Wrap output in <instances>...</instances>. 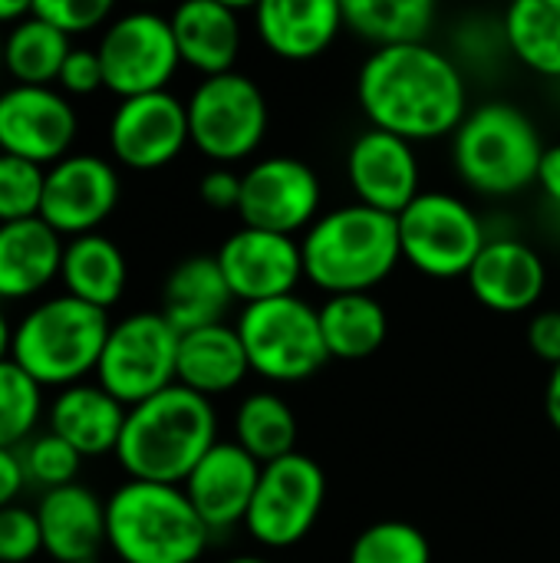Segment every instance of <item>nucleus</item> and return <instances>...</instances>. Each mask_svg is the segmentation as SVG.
<instances>
[{"mask_svg": "<svg viewBox=\"0 0 560 563\" xmlns=\"http://www.w3.org/2000/svg\"><path fill=\"white\" fill-rule=\"evenodd\" d=\"M188 142V106L168 89L122 99L109 119L112 158L135 172L172 165Z\"/></svg>", "mask_w": 560, "mask_h": 563, "instance_id": "obj_16", "label": "nucleus"}, {"mask_svg": "<svg viewBox=\"0 0 560 563\" xmlns=\"http://www.w3.org/2000/svg\"><path fill=\"white\" fill-rule=\"evenodd\" d=\"M215 257L231 287V297L244 307L294 297L304 277L300 241L257 228H238Z\"/></svg>", "mask_w": 560, "mask_h": 563, "instance_id": "obj_17", "label": "nucleus"}, {"mask_svg": "<svg viewBox=\"0 0 560 563\" xmlns=\"http://www.w3.org/2000/svg\"><path fill=\"white\" fill-rule=\"evenodd\" d=\"M215 445L218 412L211 399L175 383L129 409L116 459L132 482L185 485Z\"/></svg>", "mask_w": 560, "mask_h": 563, "instance_id": "obj_2", "label": "nucleus"}, {"mask_svg": "<svg viewBox=\"0 0 560 563\" xmlns=\"http://www.w3.org/2000/svg\"><path fill=\"white\" fill-rule=\"evenodd\" d=\"M254 30L261 43L290 63L317 59L343 30L340 0H261L254 7Z\"/></svg>", "mask_w": 560, "mask_h": 563, "instance_id": "obj_21", "label": "nucleus"}, {"mask_svg": "<svg viewBox=\"0 0 560 563\" xmlns=\"http://www.w3.org/2000/svg\"><path fill=\"white\" fill-rule=\"evenodd\" d=\"M261 468L238 442H218L185 478V495L198 518L208 525V531H228L234 525H244Z\"/></svg>", "mask_w": 560, "mask_h": 563, "instance_id": "obj_19", "label": "nucleus"}, {"mask_svg": "<svg viewBox=\"0 0 560 563\" xmlns=\"http://www.w3.org/2000/svg\"><path fill=\"white\" fill-rule=\"evenodd\" d=\"M505 40L521 66L560 79V0H518L505 13Z\"/></svg>", "mask_w": 560, "mask_h": 563, "instance_id": "obj_32", "label": "nucleus"}, {"mask_svg": "<svg viewBox=\"0 0 560 563\" xmlns=\"http://www.w3.org/2000/svg\"><path fill=\"white\" fill-rule=\"evenodd\" d=\"M198 191H201V201L211 211H238V205H241V175L218 165L201 178Z\"/></svg>", "mask_w": 560, "mask_h": 563, "instance_id": "obj_41", "label": "nucleus"}, {"mask_svg": "<svg viewBox=\"0 0 560 563\" xmlns=\"http://www.w3.org/2000/svg\"><path fill=\"white\" fill-rule=\"evenodd\" d=\"M43 185L46 168L13 155H0V224L40 218Z\"/></svg>", "mask_w": 560, "mask_h": 563, "instance_id": "obj_37", "label": "nucleus"}, {"mask_svg": "<svg viewBox=\"0 0 560 563\" xmlns=\"http://www.w3.org/2000/svg\"><path fill=\"white\" fill-rule=\"evenodd\" d=\"M528 346L538 360L560 366V310H541L528 323Z\"/></svg>", "mask_w": 560, "mask_h": 563, "instance_id": "obj_42", "label": "nucleus"}, {"mask_svg": "<svg viewBox=\"0 0 560 563\" xmlns=\"http://www.w3.org/2000/svg\"><path fill=\"white\" fill-rule=\"evenodd\" d=\"M96 53L102 63L106 89L119 99L165 92L175 69L182 66L172 20L149 10L116 16L102 30Z\"/></svg>", "mask_w": 560, "mask_h": 563, "instance_id": "obj_12", "label": "nucleus"}, {"mask_svg": "<svg viewBox=\"0 0 560 563\" xmlns=\"http://www.w3.org/2000/svg\"><path fill=\"white\" fill-rule=\"evenodd\" d=\"M129 409L112 399L99 383H79L69 389H59L50 402V432L59 435L69 449L79 452V459H102L116 455L122 426Z\"/></svg>", "mask_w": 560, "mask_h": 563, "instance_id": "obj_23", "label": "nucleus"}, {"mask_svg": "<svg viewBox=\"0 0 560 563\" xmlns=\"http://www.w3.org/2000/svg\"><path fill=\"white\" fill-rule=\"evenodd\" d=\"M59 92L63 96H89L96 89L106 86V76H102V63H99V53L96 49H73L59 69V79H56Z\"/></svg>", "mask_w": 560, "mask_h": 563, "instance_id": "obj_40", "label": "nucleus"}, {"mask_svg": "<svg viewBox=\"0 0 560 563\" xmlns=\"http://www.w3.org/2000/svg\"><path fill=\"white\" fill-rule=\"evenodd\" d=\"M175 46L185 66L208 76L234 73L241 53V20L224 0H188L172 16Z\"/></svg>", "mask_w": 560, "mask_h": 563, "instance_id": "obj_24", "label": "nucleus"}, {"mask_svg": "<svg viewBox=\"0 0 560 563\" xmlns=\"http://www.w3.org/2000/svg\"><path fill=\"white\" fill-rule=\"evenodd\" d=\"M43 416V386L13 360L0 363V449L20 452Z\"/></svg>", "mask_w": 560, "mask_h": 563, "instance_id": "obj_34", "label": "nucleus"}, {"mask_svg": "<svg viewBox=\"0 0 560 563\" xmlns=\"http://www.w3.org/2000/svg\"><path fill=\"white\" fill-rule=\"evenodd\" d=\"M0 66H3V36H0Z\"/></svg>", "mask_w": 560, "mask_h": 563, "instance_id": "obj_49", "label": "nucleus"}, {"mask_svg": "<svg viewBox=\"0 0 560 563\" xmlns=\"http://www.w3.org/2000/svg\"><path fill=\"white\" fill-rule=\"evenodd\" d=\"M109 330L106 310L59 294L36 303L13 327L10 360L43 389H69L96 373Z\"/></svg>", "mask_w": 560, "mask_h": 563, "instance_id": "obj_6", "label": "nucleus"}, {"mask_svg": "<svg viewBox=\"0 0 560 563\" xmlns=\"http://www.w3.org/2000/svg\"><path fill=\"white\" fill-rule=\"evenodd\" d=\"M59 280L69 297L109 313V307H116L125 290L129 264H125V254L119 251V244L96 231V234L66 241Z\"/></svg>", "mask_w": 560, "mask_h": 563, "instance_id": "obj_28", "label": "nucleus"}, {"mask_svg": "<svg viewBox=\"0 0 560 563\" xmlns=\"http://www.w3.org/2000/svg\"><path fill=\"white\" fill-rule=\"evenodd\" d=\"M300 254L304 277L330 297L370 294L403 261L399 224L393 214L360 201L343 205L314 221L300 238Z\"/></svg>", "mask_w": 560, "mask_h": 563, "instance_id": "obj_3", "label": "nucleus"}, {"mask_svg": "<svg viewBox=\"0 0 560 563\" xmlns=\"http://www.w3.org/2000/svg\"><path fill=\"white\" fill-rule=\"evenodd\" d=\"M208 538L182 485L129 478L106 501V541L122 563H195Z\"/></svg>", "mask_w": 560, "mask_h": 563, "instance_id": "obj_4", "label": "nucleus"}, {"mask_svg": "<svg viewBox=\"0 0 560 563\" xmlns=\"http://www.w3.org/2000/svg\"><path fill=\"white\" fill-rule=\"evenodd\" d=\"M545 142L535 119L515 102L492 99L469 109L452 135V162L459 178L488 198H508L538 185Z\"/></svg>", "mask_w": 560, "mask_h": 563, "instance_id": "obj_5", "label": "nucleus"}, {"mask_svg": "<svg viewBox=\"0 0 560 563\" xmlns=\"http://www.w3.org/2000/svg\"><path fill=\"white\" fill-rule=\"evenodd\" d=\"M327 501V475L310 455H287L261 468V482L244 518L248 534L271 551L300 544Z\"/></svg>", "mask_w": 560, "mask_h": 563, "instance_id": "obj_11", "label": "nucleus"}, {"mask_svg": "<svg viewBox=\"0 0 560 563\" xmlns=\"http://www.w3.org/2000/svg\"><path fill=\"white\" fill-rule=\"evenodd\" d=\"M43 554V531L36 508H0V563H30Z\"/></svg>", "mask_w": 560, "mask_h": 563, "instance_id": "obj_38", "label": "nucleus"}, {"mask_svg": "<svg viewBox=\"0 0 560 563\" xmlns=\"http://www.w3.org/2000/svg\"><path fill=\"white\" fill-rule=\"evenodd\" d=\"M10 346H13V330H10V323H7V317L0 310V363L10 360Z\"/></svg>", "mask_w": 560, "mask_h": 563, "instance_id": "obj_47", "label": "nucleus"}, {"mask_svg": "<svg viewBox=\"0 0 560 563\" xmlns=\"http://www.w3.org/2000/svg\"><path fill=\"white\" fill-rule=\"evenodd\" d=\"M545 412H548V422L560 432V366H554L551 376H548V386H545Z\"/></svg>", "mask_w": 560, "mask_h": 563, "instance_id": "obj_45", "label": "nucleus"}, {"mask_svg": "<svg viewBox=\"0 0 560 563\" xmlns=\"http://www.w3.org/2000/svg\"><path fill=\"white\" fill-rule=\"evenodd\" d=\"M234 330L244 343L251 373L261 379L304 383L330 363L320 317L297 294L244 307Z\"/></svg>", "mask_w": 560, "mask_h": 563, "instance_id": "obj_7", "label": "nucleus"}, {"mask_svg": "<svg viewBox=\"0 0 560 563\" xmlns=\"http://www.w3.org/2000/svg\"><path fill=\"white\" fill-rule=\"evenodd\" d=\"M33 13L56 26L63 36H79L112 23L109 0H33Z\"/></svg>", "mask_w": 560, "mask_h": 563, "instance_id": "obj_39", "label": "nucleus"}, {"mask_svg": "<svg viewBox=\"0 0 560 563\" xmlns=\"http://www.w3.org/2000/svg\"><path fill=\"white\" fill-rule=\"evenodd\" d=\"M20 465H23V475H26V485H36L46 492H56V488H66V485H76V475H79V452L69 449L59 435H53L50 429L33 435L20 452Z\"/></svg>", "mask_w": 560, "mask_h": 563, "instance_id": "obj_36", "label": "nucleus"}, {"mask_svg": "<svg viewBox=\"0 0 560 563\" xmlns=\"http://www.w3.org/2000/svg\"><path fill=\"white\" fill-rule=\"evenodd\" d=\"M224 563H267L264 558H231V561Z\"/></svg>", "mask_w": 560, "mask_h": 563, "instance_id": "obj_48", "label": "nucleus"}, {"mask_svg": "<svg viewBox=\"0 0 560 563\" xmlns=\"http://www.w3.org/2000/svg\"><path fill=\"white\" fill-rule=\"evenodd\" d=\"M30 10H33V3H23V0H0V26H7V23H20V20H26L30 16Z\"/></svg>", "mask_w": 560, "mask_h": 563, "instance_id": "obj_46", "label": "nucleus"}, {"mask_svg": "<svg viewBox=\"0 0 560 563\" xmlns=\"http://www.w3.org/2000/svg\"><path fill=\"white\" fill-rule=\"evenodd\" d=\"M350 563H432V544L409 521H376L353 541Z\"/></svg>", "mask_w": 560, "mask_h": 563, "instance_id": "obj_35", "label": "nucleus"}, {"mask_svg": "<svg viewBox=\"0 0 560 563\" xmlns=\"http://www.w3.org/2000/svg\"><path fill=\"white\" fill-rule=\"evenodd\" d=\"M178 343L182 333L158 310L129 313L109 330L96 366V383L125 409H132L175 386Z\"/></svg>", "mask_w": 560, "mask_h": 563, "instance_id": "obj_8", "label": "nucleus"}, {"mask_svg": "<svg viewBox=\"0 0 560 563\" xmlns=\"http://www.w3.org/2000/svg\"><path fill=\"white\" fill-rule=\"evenodd\" d=\"M66 241L43 221L0 224V300L36 297L59 277Z\"/></svg>", "mask_w": 560, "mask_h": 563, "instance_id": "obj_25", "label": "nucleus"}, {"mask_svg": "<svg viewBox=\"0 0 560 563\" xmlns=\"http://www.w3.org/2000/svg\"><path fill=\"white\" fill-rule=\"evenodd\" d=\"M234 442L257 465L287 459L297 452V416L281 396L254 393L234 412Z\"/></svg>", "mask_w": 560, "mask_h": 563, "instance_id": "obj_33", "label": "nucleus"}, {"mask_svg": "<svg viewBox=\"0 0 560 563\" xmlns=\"http://www.w3.org/2000/svg\"><path fill=\"white\" fill-rule=\"evenodd\" d=\"M185 106L191 145L224 168L254 155L264 142L267 99L261 86L238 69L201 79Z\"/></svg>", "mask_w": 560, "mask_h": 563, "instance_id": "obj_10", "label": "nucleus"}, {"mask_svg": "<svg viewBox=\"0 0 560 563\" xmlns=\"http://www.w3.org/2000/svg\"><path fill=\"white\" fill-rule=\"evenodd\" d=\"M76 125V109L53 86L13 82L0 92V155L50 168L69 155Z\"/></svg>", "mask_w": 560, "mask_h": 563, "instance_id": "obj_14", "label": "nucleus"}, {"mask_svg": "<svg viewBox=\"0 0 560 563\" xmlns=\"http://www.w3.org/2000/svg\"><path fill=\"white\" fill-rule=\"evenodd\" d=\"M234 297L221 274V264L215 254H191L172 267L162 287V317L178 330H205L215 323H224V313L231 310Z\"/></svg>", "mask_w": 560, "mask_h": 563, "instance_id": "obj_26", "label": "nucleus"}, {"mask_svg": "<svg viewBox=\"0 0 560 563\" xmlns=\"http://www.w3.org/2000/svg\"><path fill=\"white\" fill-rule=\"evenodd\" d=\"M465 280L482 307L495 313H525L541 300L548 287V271L531 244L495 238L482 247Z\"/></svg>", "mask_w": 560, "mask_h": 563, "instance_id": "obj_20", "label": "nucleus"}, {"mask_svg": "<svg viewBox=\"0 0 560 563\" xmlns=\"http://www.w3.org/2000/svg\"><path fill=\"white\" fill-rule=\"evenodd\" d=\"M23 485H26V475H23L20 455L10 449H0V508L17 505V495L23 492Z\"/></svg>", "mask_w": 560, "mask_h": 563, "instance_id": "obj_43", "label": "nucleus"}, {"mask_svg": "<svg viewBox=\"0 0 560 563\" xmlns=\"http://www.w3.org/2000/svg\"><path fill=\"white\" fill-rule=\"evenodd\" d=\"M119 172L112 162L99 155H66L46 168L43 205L40 218L59 238H83L96 234V228L116 211L119 205Z\"/></svg>", "mask_w": 560, "mask_h": 563, "instance_id": "obj_15", "label": "nucleus"}, {"mask_svg": "<svg viewBox=\"0 0 560 563\" xmlns=\"http://www.w3.org/2000/svg\"><path fill=\"white\" fill-rule=\"evenodd\" d=\"M43 551L56 563H92L106 541V501L86 485L46 492L36 505Z\"/></svg>", "mask_w": 560, "mask_h": 563, "instance_id": "obj_22", "label": "nucleus"}, {"mask_svg": "<svg viewBox=\"0 0 560 563\" xmlns=\"http://www.w3.org/2000/svg\"><path fill=\"white\" fill-rule=\"evenodd\" d=\"M251 373L244 343L234 327L215 323L205 330L182 333L178 343V386L211 399L238 389Z\"/></svg>", "mask_w": 560, "mask_h": 563, "instance_id": "obj_27", "label": "nucleus"}, {"mask_svg": "<svg viewBox=\"0 0 560 563\" xmlns=\"http://www.w3.org/2000/svg\"><path fill=\"white\" fill-rule=\"evenodd\" d=\"M330 360H366L389 333L383 303L373 294H337L317 310Z\"/></svg>", "mask_w": 560, "mask_h": 563, "instance_id": "obj_29", "label": "nucleus"}, {"mask_svg": "<svg viewBox=\"0 0 560 563\" xmlns=\"http://www.w3.org/2000/svg\"><path fill=\"white\" fill-rule=\"evenodd\" d=\"M356 99L370 129L406 142L455 135L469 115V89L459 66L429 43L373 49L356 76Z\"/></svg>", "mask_w": 560, "mask_h": 563, "instance_id": "obj_1", "label": "nucleus"}, {"mask_svg": "<svg viewBox=\"0 0 560 563\" xmlns=\"http://www.w3.org/2000/svg\"><path fill=\"white\" fill-rule=\"evenodd\" d=\"M538 185L554 205H560V142L545 148V158H541V168H538Z\"/></svg>", "mask_w": 560, "mask_h": 563, "instance_id": "obj_44", "label": "nucleus"}, {"mask_svg": "<svg viewBox=\"0 0 560 563\" xmlns=\"http://www.w3.org/2000/svg\"><path fill=\"white\" fill-rule=\"evenodd\" d=\"M69 53V36L40 20L33 10L3 36V69L20 86H53Z\"/></svg>", "mask_w": 560, "mask_h": 563, "instance_id": "obj_31", "label": "nucleus"}, {"mask_svg": "<svg viewBox=\"0 0 560 563\" xmlns=\"http://www.w3.org/2000/svg\"><path fill=\"white\" fill-rule=\"evenodd\" d=\"M323 188L317 172L290 155H271L254 162L241 175V205L238 214L244 228L271 231L294 238L297 231H310L320 218Z\"/></svg>", "mask_w": 560, "mask_h": 563, "instance_id": "obj_13", "label": "nucleus"}, {"mask_svg": "<svg viewBox=\"0 0 560 563\" xmlns=\"http://www.w3.org/2000/svg\"><path fill=\"white\" fill-rule=\"evenodd\" d=\"M347 175L360 205L393 218H399L422 195L413 142L380 129L356 135L347 155Z\"/></svg>", "mask_w": 560, "mask_h": 563, "instance_id": "obj_18", "label": "nucleus"}, {"mask_svg": "<svg viewBox=\"0 0 560 563\" xmlns=\"http://www.w3.org/2000/svg\"><path fill=\"white\" fill-rule=\"evenodd\" d=\"M92 563H99V561H92Z\"/></svg>", "mask_w": 560, "mask_h": 563, "instance_id": "obj_50", "label": "nucleus"}, {"mask_svg": "<svg viewBox=\"0 0 560 563\" xmlns=\"http://www.w3.org/2000/svg\"><path fill=\"white\" fill-rule=\"evenodd\" d=\"M436 23L432 0H347L343 26L376 49L426 43Z\"/></svg>", "mask_w": 560, "mask_h": 563, "instance_id": "obj_30", "label": "nucleus"}, {"mask_svg": "<svg viewBox=\"0 0 560 563\" xmlns=\"http://www.w3.org/2000/svg\"><path fill=\"white\" fill-rule=\"evenodd\" d=\"M399 251L409 267L426 277H469L488 244L482 218L449 191H422L399 218Z\"/></svg>", "mask_w": 560, "mask_h": 563, "instance_id": "obj_9", "label": "nucleus"}]
</instances>
